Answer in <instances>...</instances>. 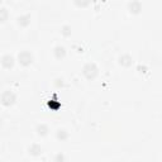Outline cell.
I'll return each mask as SVG.
<instances>
[{"mask_svg": "<svg viewBox=\"0 0 162 162\" xmlns=\"http://www.w3.org/2000/svg\"><path fill=\"white\" fill-rule=\"evenodd\" d=\"M129 9H130L132 13H139V10L142 9V7H141V4L138 2H133V3L129 4Z\"/></svg>", "mask_w": 162, "mask_h": 162, "instance_id": "obj_6", "label": "cell"}, {"mask_svg": "<svg viewBox=\"0 0 162 162\" xmlns=\"http://www.w3.org/2000/svg\"><path fill=\"white\" fill-rule=\"evenodd\" d=\"M130 57L129 56H123V57H121V63L122 65H124V66H129L130 65Z\"/></svg>", "mask_w": 162, "mask_h": 162, "instance_id": "obj_11", "label": "cell"}, {"mask_svg": "<svg viewBox=\"0 0 162 162\" xmlns=\"http://www.w3.org/2000/svg\"><path fill=\"white\" fill-rule=\"evenodd\" d=\"M18 23L23 27H27L29 23H31V17L29 15H23V17H19L18 18Z\"/></svg>", "mask_w": 162, "mask_h": 162, "instance_id": "obj_5", "label": "cell"}, {"mask_svg": "<svg viewBox=\"0 0 162 162\" xmlns=\"http://www.w3.org/2000/svg\"><path fill=\"white\" fill-rule=\"evenodd\" d=\"M74 2L77 7H86V5L90 3V0H74Z\"/></svg>", "mask_w": 162, "mask_h": 162, "instance_id": "obj_13", "label": "cell"}, {"mask_svg": "<svg viewBox=\"0 0 162 162\" xmlns=\"http://www.w3.org/2000/svg\"><path fill=\"white\" fill-rule=\"evenodd\" d=\"M29 152H31L32 154H39V153L42 152V148H41L39 146H35V145H33L31 148H29Z\"/></svg>", "mask_w": 162, "mask_h": 162, "instance_id": "obj_9", "label": "cell"}, {"mask_svg": "<svg viewBox=\"0 0 162 162\" xmlns=\"http://www.w3.org/2000/svg\"><path fill=\"white\" fill-rule=\"evenodd\" d=\"M65 53H66V51H65L63 47H61V46H57L55 48V55H56L57 58H62L65 56Z\"/></svg>", "mask_w": 162, "mask_h": 162, "instance_id": "obj_7", "label": "cell"}, {"mask_svg": "<svg viewBox=\"0 0 162 162\" xmlns=\"http://www.w3.org/2000/svg\"><path fill=\"white\" fill-rule=\"evenodd\" d=\"M18 61H19L20 65L23 66H28L31 65L32 61H33V56L31 52H27V51H23L19 53V56H18Z\"/></svg>", "mask_w": 162, "mask_h": 162, "instance_id": "obj_2", "label": "cell"}, {"mask_svg": "<svg viewBox=\"0 0 162 162\" xmlns=\"http://www.w3.org/2000/svg\"><path fill=\"white\" fill-rule=\"evenodd\" d=\"M82 74L85 75L87 79H94V77L98 75V67L94 63H87V65L84 66Z\"/></svg>", "mask_w": 162, "mask_h": 162, "instance_id": "obj_1", "label": "cell"}, {"mask_svg": "<svg viewBox=\"0 0 162 162\" xmlns=\"http://www.w3.org/2000/svg\"><path fill=\"white\" fill-rule=\"evenodd\" d=\"M67 31H69V27H65V28H63V33H65L66 35L69 34V32H67Z\"/></svg>", "mask_w": 162, "mask_h": 162, "instance_id": "obj_14", "label": "cell"}, {"mask_svg": "<svg viewBox=\"0 0 162 162\" xmlns=\"http://www.w3.org/2000/svg\"><path fill=\"white\" fill-rule=\"evenodd\" d=\"M8 15H9V13H8L7 9H5V8H0V22H5V20H7Z\"/></svg>", "mask_w": 162, "mask_h": 162, "instance_id": "obj_8", "label": "cell"}, {"mask_svg": "<svg viewBox=\"0 0 162 162\" xmlns=\"http://www.w3.org/2000/svg\"><path fill=\"white\" fill-rule=\"evenodd\" d=\"M2 65L4 66V67H7V69L13 67V65H14V58H13V56L5 55V56L2 58Z\"/></svg>", "mask_w": 162, "mask_h": 162, "instance_id": "obj_4", "label": "cell"}, {"mask_svg": "<svg viewBox=\"0 0 162 162\" xmlns=\"http://www.w3.org/2000/svg\"><path fill=\"white\" fill-rule=\"evenodd\" d=\"M37 130H38V134H41V136H44V134H47V132H48V128L46 127V125H39V127L37 128Z\"/></svg>", "mask_w": 162, "mask_h": 162, "instance_id": "obj_10", "label": "cell"}, {"mask_svg": "<svg viewBox=\"0 0 162 162\" xmlns=\"http://www.w3.org/2000/svg\"><path fill=\"white\" fill-rule=\"evenodd\" d=\"M15 99H17L15 94L11 93V91H5V93L2 95V103H3L4 105H7V106L14 104Z\"/></svg>", "mask_w": 162, "mask_h": 162, "instance_id": "obj_3", "label": "cell"}, {"mask_svg": "<svg viewBox=\"0 0 162 162\" xmlns=\"http://www.w3.org/2000/svg\"><path fill=\"white\" fill-rule=\"evenodd\" d=\"M66 137H67L66 130H63V129H58L57 130V138H58V139H65Z\"/></svg>", "mask_w": 162, "mask_h": 162, "instance_id": "obj_12", "label": "cell"}]
</instances>
